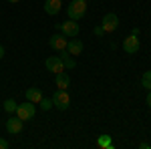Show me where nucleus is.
I'll return each mask as SVG.
<instances>
[{
	"mask_svg": "<svg viewBox=\"0 0 151 149\" xmlns=\"http://www.w3.org/2000/svg\"><path fill=\"white\" fill-rule=\"evenodd\" d=\"M67 14L70 20H81L87 14V0H73L67 6Z\"/></svg>",
	"mask_w": 151,
	"mask_h": 149,
	"instance_id": "1",
	"label": "nucleus"
},
{
	"mask_svg": "<svg viewBox=\"0 0 151 149\" xmlns=\"http://www.w3.org/2000/svg\"><path fill=\"white\" fill-rule=\"evenodd\" d=\"M50 99H52V107H57L60 111H67L70 105V97H69V93H67V89H57V93Z\"/></svg>",
	"mask_w": 151,
	"mask_h": 149,
	"instance_id": "2",
	"label": "nucleus"
},
{
	"mask_svg": "<svg viewBox=\"0 0 151 149\" xmlns=\"http://www.w3.org/2000/svg\"><path fill=\"white\" fill-rule=\"evenodd\" d=\"M36 115V107L35 103H30V101H26V103H20L16 107V117H20L22 121H30V119H35Z\"/></svg>",
	"mask_w": 151,
	"mask_h": 149,
	"instance_id": "3",
	"label": "nucleus"
},
{
	"mask_svg": "<svg viewBox=\"0 0 151 149\" xmlns=\"http://www.w3.org/2000/svg\"><path fill=\"white\" fill-rule=\"evenodd\" d=\"M58 28H60V32L67 36V38H75V36H79V32H81V28H79V22L77 20H67V22L58 24Z\"/></svg>",
	"mask_w": 151,
	"mask_h": 149,
	"instance_id": "4",
	"label": "nucleus"
},
{
	"mask_svg": "<svg viewBox=\"0 0 151 149\" xmlns=\"http://www.w3.org/2000/svg\"><path fill=\"white\" fill-rule=\"evenodd\" d=\"M67 38H65V35L63 32H57V35H52L50 38H48V45H50V48L52 50H58V53H63V50H67Z\"/></svg>",
	"mask_w": 151,
	"mask_h": 149,
	"instance_id": "5",
	"label": "nucleus"
},
{
	"mask_svg": "<svg viewBox=\"0 0 151 149\" xmlns=\"http://www.w3.org/2000/svg\"><path fill=\"white\" fill-rule=\"evenodd\" d=\"M101 26L105 28V32H113L119 28V18H117V14L113 12H109V14H105L103 20H101Z\"/></svg>",
	"mask_w": 151,
	"mask_h": 149,
	"instance_id": "6",
	"label": "nucleus"
},
{
	"mask_svg": "<svg viewBox=\"0 0 151 149\" xmlns=\"http://www.w3.org/2000/svg\"><path fill=\"white\" fill-rule=\"evenodd\" d=\"M123 50H125L127 55H135V53L139 50V38H137L135 35L123 38Z\"/></svg>",
	"mask_w": 151,
	"mask_h": 149,
	"instance_id": "7",
	"label": "nucleus"
},
{
	"mask_svg": "<svg viewBox=\"0 0 151 149\" xmlns=\"http://www.w3.org/2000/svg\"><path fill=\"white\" fill-rule=\"evenodd\" d=\"M24 127V121L20 117H10L8 121H6V131L10 133V135H18L20 131H22Z\"/></svg>",
	"mask_w": 151,
	"mask_h": 149,
	"instance_id": "8",
	"label": "nucleus"
},
{
	"mask_svg": "<svg viewBox=\"0 0 151 149\" xmlns=\"http://www.w3.org/2000/svg\"><path fill=\"white\" fill-rule=\"evenodd\" d=\"M45 65H47V69L50 71V73H55V75H57V73H63V71H65V65H63L60 57H55V55H52V57H48Z\"/></svg>",
	"mask_w": 151,
	"mask_h": 149,
	"instance_id": "9",
	"label": "nucleus"
},
{
	"mask_svg": "<svg viewBox=\"0 0 151 149\" xmlns=\"http://www.w3.org/2000/svg\"><path fill=\"white\" fill-rule=\"evenodd\" d=\"M63 8V0H47L45 2V12L48 16H57Z\"/></svg>",
	"mask_w": 151,
	"mask_h": 149,
	"instance_id": "10",
	"label": "nucleus"
},
{
	"mask_svg": "<svg viewBox=\"0 0 151 149\" xmlns=\"http://www.w3.org/2000/svg\"><path fill=\"white\" fill-rule=\"evenodd\" d=\"M67 53L69 55H73V57H79L83 53V42L75 36V38H70L69 42H67Z\"/></svg>",
	"mask_w": 151,
	"mask_h": 149,
	"instance_id": "11",
	"label": "nucleus"
},
{
	"mask_svg": "<svg viewBox=\"0 0 151 149\" xmlns=\"http://www.w3.org/2000/svg\"><path fill=\"white\" fill-rule=\"evenodd\" d=\"M26 101H30V103H40V99H42V91L38 89V87H30V89H26Z\"/></svg>",
	"mask_w": 151,
	"mask_h": 149,
	"instance_id": "12",
	"label": "nucleus"
},
{
	"mask_svg": "<svg viewBox=\"0 0 151 149\" xmlns=\"http://www.w3.org/2000/svg\"><path fill=\"white\" fill-rule=\"evenodd\" d=\"M55 83H57V87L58 89H69V85H70V77L63 71V73H57L55 75Z\"/></svg>",
	"mask_w": 151,
	"mask_h": 149,
	"instance_id": "13",
	"label": "nucleus"
},
{
	"mask_svg": "<svg viewBox=\"0 0 151 149\" xmlns=\"http://www.w3.org/2000/svg\"><path fill=\"white\" fill-rule=\"evenodd\" d=\"M60 60H63L65 69H75V67H77L75 57H73V55H69V53H65V50H63V55H60Z\"/></svg>",
	"mask_w": 151,
	"mask_h": 149,
	"instance_id": "14",
	"label": "nucleus"
},
{
	"mask_svg": "<svg viewBox=\"0 0 151 149\" xmlns=\"http://www.w3.org/2000/svg\"><path fill=\"white\" fill-rule=\"evenodd\" d=\"M16 107H18V105H16L14 99H6V101H4V111H6V113H16Z\"/></svg>",
	"mask_w": 151,
	"mask_h": 149,
	"instance_id": "15",
	"label": "nucleus"
},
{
	"mask_svg": "<svg viewBox=\"0 0 151 149\" xmlns=\"http://www.w3.org/2000/svg\"><path fill=\"white\" fill-rule=\"evenodd\" d=\"M141 87H145V89L151 91V71H145V73H143V77H141Z\"/></svg>",
	"mask_w": 151,
	"mask_h": 149,
	"instance_id": "16",
	"label": "nucleus"
},
{
	"mask_svg": "<svg viewBox=\"0 0 151 149\" xmlns=\"http://www.w3.org/2000/svg\"><path fill=\"white\" fill-rule=\"evenodd\" d=\"M97 145L99 147H113V141L109 139V135H101L99 141H97Z\"/></svg>",
	"mask_w": 151,
	"mask_h": 149,
	"instance_id": "17",
	"label": "nucleus"
},
{
	"mask_svg": "<svg viewBox=\"0 0 151 149\" xmlns=\"http://www.w3.org/2000/svg\"><path fill=\"white\" fill-rule=\"evenodd\" d=\"M50 107H52V99H45V97H42V99H40V109H42V111H48Z\"/></svg>",
	"mask_w": 151,
	"mask_h": 149,
	"instance_id": "18",
	"label": "nucleus"
},
{
	"mask_svg": "<svg viewBox=\"0 0 151 149\" xmlns=\"http://www.w3.org/2000/svg\"><path fill=\"white\" fill-rule=\"evenodd\" d=\"M93 32H95L97 36H103V35H105V28L101 26V24H99V26H95V30H93Z\"/></svg>",
	"mask_w": 151,
	"mask_h": 149,
	"instance_id": "19",
	"label": "nucleus"
},
{
	"mask_svg": "<svg viewBox=\"0 0 151 149\" xmlns=\"http://www.w3.org/2000/svg\"><path fill=\"white\" fill-rule=\"evenodd\" d=\"M0 149H8V141L2 139V137H0Z\"/></svg>",
	"mask_w": 151,
	"mask_h": 149,
	"instance_id": "20",
	"label": "nucleus"
},
{
	"mask_svg": "<svg viewBox=\"0 0 151 149\" xmlns=\"http://www.w3.org/2000/svg\"><path fill=\"white\" fill-rule=\"evenodd\" d=\"M2 57H4V46L0 45V58H2Z\"/></svg>",
	"mask_w": 151,
	"mask_h": 149,
	"instance_id": "21",
	"label": "nucleus"
},
{
	"mask_svg": "<svg viewBox=\"0 0 151 149\" xmlns=\"http://www.w3.org/2000/svg\"><path fill=\"white\" fill-rule=\"evenodd\" d=\"M147 105L151 107V91H149V95H147Z\"/></svg>",
	"mask_w": 151,
	"mask_h": 149,
	"instance_id": "22",
	"label": "nucleus"
},
{
	"mask_svg": "<svg viewBox=\"0 0 151 149\" xmlns=\"http://www.w3.org/2000/svg\"><path fill=\"white\" fill-rule=\"evenodd\" d=\"M8 2H18V0H8Z\"/></svg>",
	"mask_w": 151,
	"mask_h": 149,
	"instance_id": "23",
	"label": "nucleus"
}]
</instances>
